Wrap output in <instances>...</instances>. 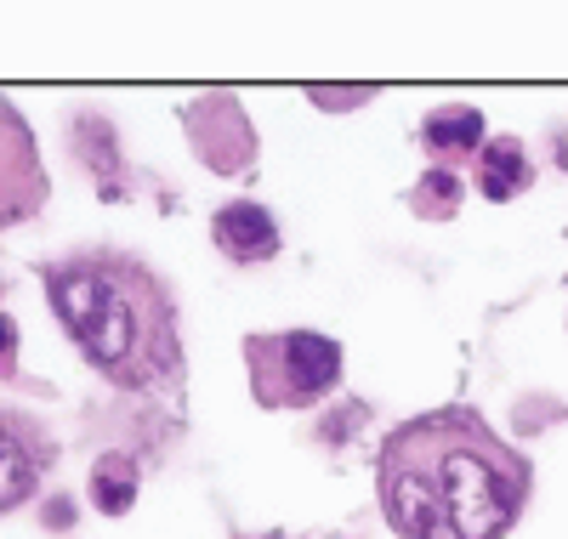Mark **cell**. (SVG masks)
<instances>
[{
    "label": "cell",
    "instance_id": "1",
    "mask_svg": "<svg viewBox=\"0 0 568 539\" xmlns=\"http://www.w3.org/2000/svg\"><path fill=\"white\" fill-rule=\"evenodd\" d=\"M529 500V460L471 409L398 426L382 449V511L398 539H500Z\"/></svg>",
    "mask_w": 568,
    "mask_h": 539
},
{
    "label": "cell",
    "instance_id": "2",
    "mask_svg": "<svg viewBox=\"0 0 568 539\" xmlns=\"http://www.w3.org/2000/svg\"><path fill=\"white\" fill-rule=\"evenodd\" d=\"M45 289H52L63 329L98 375L131 391L176 380V307L149 267H136L131 256H74L45 273Z\"/></svg>",
    "mask_w": 568,
    "mask_h": 539
},
{
    "label": "cell",
    "instance_id": "3",
    "mask_svg": "<svg viewBox=\"0 0 568 539\" xmlns=\"http://www.w3.org/2000/svg\"><path fill=\"white\" fill-rule=\"evenodd\" d=\"M251 391L262 409H302L318 404L342 380V347L313 329H284V335H251Z\"/></svg>",
    "mask_w": 568,
    "mask_h": 539
},
{
    "label": "cell",
    "instance_id": "4",
    "mask_svg": "<svg viewBox=\"0 0 568 539\" xmlns=\"http://www.w3.org/2000/svg\"><path fill=\"white\" fill-rule=\"evenodd\" d=\"M45 205V171L23 114L0 96V227H12Z\"/></svg>",
    "mask_w": 568,
    "mask_h": 539
},
{
    "label": "cell",
    "instance_id": "5",
    "mask_svg": "<svg viewBox=\"0 0 568 539\" xmlns=\"http://www.w3.org/2000/svg\"><path fill=\"white\" fill-rule=\"evenodd\" d=\"M211 238H216V251L222 256H233V262H267L273 251H278V227H273V216L262 211V205H251V200H233V205H222L216 211V222H211Z\"/></svg>",
    "mask_w": 568,
    "mask_h": 539
},
{
    "label": "cell",
    "instance_id": "6",
    "mask_svg": "<svg viewBox=\"0 0 568 539\" xmlns=\"http://www.w3.org/2000/svg\"><path fill=\"white\" fill-rule=\"evenodd\" d=\"M529 160H524V149L517 142H489V149H478V187L489 193V200H511V193H524L529 187Z\"/></svg>",
    "mask_w": 568,
    "mask_h": 539
},
{
    "label": "cell",
    "instance_id": "7",
    "mask_svg": "<svg viewBox=\"0 0 568 539\" xmlns=\"http://www.w3.org/2000/svg\"><path fill=\"white\" fill-rule=\"evenodd\" d=\"M34 495V455L23 437L0 420V511H12Z\"/></svg>",
    "mask_w": 568,
    "mask_h": 539
},
{
    "label": "cell",
    "instance_id": "8",
    "mask_svg": "<svg viewBox=\"0 0 568 539\" xmlns=\"http://www.w3.org/2000/svg\"><path fill=\"white\" fill-rule=\"evenodd\" d=\"M426 142L444 154H471L484 149V114L478 109H438L433 120H426Z\"/></svg>",
    "mask_w": 568,
    "mask_h": 539
},
{
    "label": "cell",
    "instance_id": "9",
    "mask_svg": "<svg viewBox=\"0 0 568 539\" xmlns=\"http://www.w3.org/2000/svg\"><path fill=\"white\" fill-rule=\"evenodd\" d=\"M131 500H136V471L120 455L98 460V471H91V506H98L103 517H125Z\"/></svg>",
    "mask_w": 568,
    "mask_h": 539
},
{
    "label": "cell",
    "instance_id": "10",
    "mask_svg": "<svg viewBox=\"0 0 568 539\" xmlns=\"http://www.w3.org/2000/svg\"><path fill=\"white\" fill-rule=\"evenodd\" d=\"M12 358H18V329H12V318H7V313H0V380H7V375L18 369Z\"/></svg>",
    "mask_w": 568,
    "mask_h": 539
}]
</instances>
